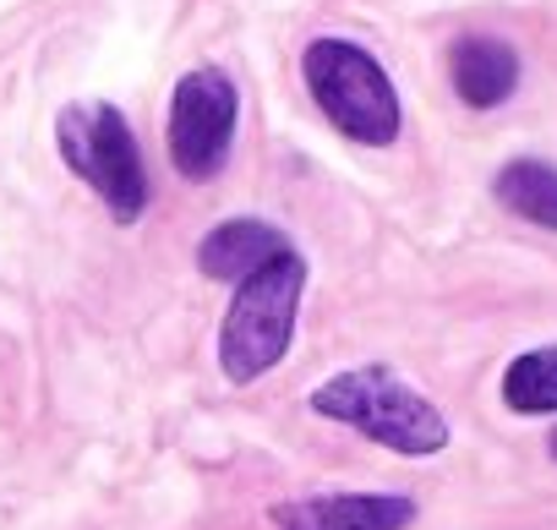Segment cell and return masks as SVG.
Returning <instances> with one entry per match:
<instances>
[{
  "label": "cell",
  "mask_w": 557,
  "mask_h": 530,
  "mask_svg": "<svg viewBox=\"0 0 557 530\" xmlns=\"http://www.w3.org/2000/svg\"><path fill=\"white\" fill-rule=\"evenodd\" d=\"M312 410L323 421L356 427L361 437H372V443H383L394 454H410V459L448 448L443 410L421 389H410L399 372H388V367H350V372L318 383L312 389Z\"/></svg>",
  "instance_id": "cell-2"
},
{
  "label": "cell",
  "mask_w": 557,
  "mask_h": 530,
  "mask_svg": "<svg viewBox=\"0 0 557 530\" xmlns=\"http://www.w3.org/2000/svg\"><path fill=\"white\" fill-rule=\"evenodd\" d=\"M278 251H290V241H285L278 224H268V219H224V224H213L197 241V269L208 280L240 285L251 269H262V262L278 257Z\"/></svg>",
  "instance_id": "cell-8"
},
{
  "label": "cell",
  "mask_w": 557,
  "mask_h": 530,
  "mask_svg": "<svg viewBox=\"0 0 557 530\" xmlns=\"http://www.w3.org/2000/svg\"><path fill=\"white\" fill-rule=\"evenodd\" d=\"M301 296H307V257L296 246L268 257L262 269H251L235 285L230 312L219 323V367L230 383H257L290 356Z\"/></svg>",
  "instance_id": "cell-1"
},
{
  "label": "cell",
  "mask_w": 557,
  "mask_h": 530,
  "mask_svg": "<svg viewBox=\"0 0 557 530\" xmlns=\"http://www.w3.org/2000/svg\"><path fill=\"white\" fill-rule=\"evenodd\" d=\"M55 148H61V164L99 192V202L115 213V224H137L143 219V208H148V164H143L132 121L115 104H104V99L66 104L55 115Z\"/></svg>",
  "instance_id": "cell-4"
},
{
  "label": "cell",
  "mask_w": 557,
  "mask_h": 530,
  "mask_svg": "<svg viewBox=\"0 0 557 530\" xmlns=\"http://www.w3.org/2000/svg\"><path fill=\"white\" fill-rule=\"evenodd\" d=\"M301 77H307L312 104L323 110V121L339 137H350L361 148H388L399 137L405 115H399L394 77L356 39H312L301 50Z\"/></svg>",
  "instance_id": "cell-3"
},
{
  "label": "cell",
  "mask_w": 557,
  "mask_h": 530,
  "mask_svg": "<svg viewBox=\"0 0 557 530\" xmlns=\"http://www.w3.org/2000/svg\"><path fill=\"white\" fill-rule=\"evenodd\" d=\"M552 459H557V432H552Z\"/></svg>",
  "instance_id": "cell-11"
},
{
  "label": "cell",
  "mask_w": 557,
  "mask_h": 530,
  "mask_svg": "<svg viewBox=\"0 0 557 530\" xmlns=\"http://www.w3.org/2000/svg\"><path fill=\"white\" fill-rule=\"evenodd\" d=\"M273 530H410L416 497L399 492H318L268 508Z\"/></svg>",
  "instance_id": "cell-6"
},
{
  "label": "cell",
  "mask_w": 557,
  "mask_h": 530,
  "mask_svg": "<svg viewBox=\"0 0 557 530\" xmlns=\"http://www.w3.org/2000/svg\"><path fill=\"white\" fill-rule=\"evenodd\" d=\"M235 121H240V94H235L230 72H219V66L181 72V83L170 94V115H164L170 164L186 181H213L230 164Z\"/></svg>",
  "instance_id": "cell-5"
},
{
  "label": "cell",
  "mask_w": 557,
  "mask_h": 530,
  "mask_svg": "<svg viewBox=\"0 0 557 530\" xmlns=\"http://www.w3.org/2000/svg\"><path fill=\"white\" fill-rule=\"evenodd\" d=\"M497 202L508 213H519L524 224H541V230H557V164H541V159H513L497 170L492 181Z\"/></svg>",
  "instance_id": "cell-9"
},
{
  "label": "cell",
  "mask_w": 557,
  "mask_h": 530,
  "mask_svg": "<svg viewBox=\"0 0 557 530\" xmlns=\"http://www.w3.org/2000/svg\"><path fill=\"white\" fill-rule=\"evenodd\" d=\"M448 83H454V94L470 110H497L519 88V50L503 45V39H492V34L454 39V50H448Z\"/></svg>",
  "instance_id": "cell-7"
},
{
  "label": "cell",
  "mask_w": 557,
  "mask_h": 530,
  "mask_svg": "<svg viewBox=\"0 0 557 530\" xmlns=\"http://www.w3.org/2000/svg\"><path fill=\"white\" fill-rule=\"evenodd\" d=\"M503 405L513 416H552L557 410V345L524 350L503 372Z\"/></svg>",
  "instance_id": "cell-10"
}]
</instances>
